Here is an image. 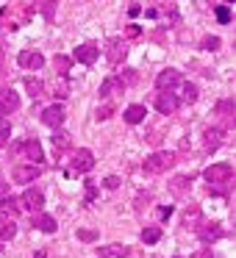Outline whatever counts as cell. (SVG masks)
I'll list each match as a JSON object with an SVG mask.
<instances>
[{"instance_id": "41", "label": "cell", "mask_w": 236, "mask_h": 258, "mask_svg": "<svg viewBox=\"0 0 236 258\" xmlns=\"http://www.w3.org/2000/svg\"><path fill=\"white\" fill-rule=\"evenodd\" d=\"M128 14H131V17H139V14H142V6H139V3H131Z\"/></svg>"}, {"instance_id": "25", "label": "cell", "mask_w": 236, "mask_h": 258, "mask_svg": "<svg viewBox=\"0 0 236 258\" xmlns=\"http://www.w3.org/2000/svg\"><path fill=\"white\" fill-rule=\"evenodd\" d=\"M158 239H161V228H156V225L142 230V241H145V244H156Z\"/></svg>"}, {"instance_id": "36", "label": "cell", "mask_w": 236, "mask_h": 258, "mask_svg": "<svg viewBox=\"0 0 236 258\" xmlns=\"http://www.w3.org/2000/svg\"><path fill=\"white\" fill-rule=\"evenodd\" d=\"M147 203H150V195H139L136 197V211H145Z\"/></svg>"}, {"instance_id": "24", "label": "cell", "mask_w": 236, "mask_h": 258, "mask_svg": "<svg viewBox=\"0 0 236 258\" xmlns=\"http://www.w3.org/2000/svg\"><path fill=\"white\" fill-rule=\"evenodd\" d=\"M184 228H200V208L197 206H192L189 211H186V217H184Z\"/></svg>"}, {"instance_id": "42", "label": "cell", "mask_w": 236, "mask_h": 258, "mask_svg": "<svg viewBox=\"0 0 236 258\" xmlns=\"http://www.w3.org/2000/svg\"><path fill=\"white\" fill-rule=\"evenodd\" d=\"M56 97L62 100V97H67V84H58L56 86Z\"/></svg>"}, {"instance_id": "33", "label": "cell", "mask_w": 236, "mask_h": 258, "mask_svg": "<svg viewBox=\"0 0 236 258\" xmlns=\"http://www.w3.org/2000/svg\"><path fill=\"white\" fill-rule=\"evenodd\" d=\"M217 20H219V23H230V9L228 6H217Z\"/></svg>"}, {"instance_id": "22", "label": "cell", "mask_w": 236, "mask_h": 258, "mask_svg": "<svg viewBox=\"0 0 236 258\" xmlns=\"http://www.w3.org/2000/svg\"><path fill=\"white\" fill-rule=\"evenodd\" d=\"M128 255V247L125 244H108L97 250V258H125Z\"/></svg>"}, {"instance_id": "16", "label": "cell", "mask_w": 236, "mask_h": 258, "mask_svg": "<svg viewBox=\"0 0 236 258\" xmlns=\"http://www.w3.org/2000/svg\"><path fill=\"white\" fill-rule=\"evenodd\" d=\"M14 180L17 183H31V180H36L42 175V169L39 167H14Z\"/></svg>"}, {"instance_id": "13", "label": "cell", "mask_w": 236, "mask_h": 258, "mask_svg": "<svg viewBox=\"0 0 236 258\" xmlns=\"http://www.w3.org/2000/svg\"><path fill=\"white\" fill-rule=\"evenodd\" d=\"M197 233H200V239L206 241V244H211V241H217L219 236H222V225L219 222H200Z\"/></svg>"}, {"instance_id": "28", "label": "cell", "mask_w": 236, "mask_h": 258, "mask_svg": "<svg viewBox=\"0 0 236 258\" xmlns=\"http://www.w3.org/2000/svg\"><path fill=\"white\" fill-rule=\"evenodd\" d=\"M178 100L195 103V100H197V86H195V84H184V86H181V97H178Z\"/></svg>"}, {"instance_id": "38", "label": "cell", "mask_w": 236, "mask_h": 258, "mask_svg": "<svg viewBox=\"0 0 236 258\" xmlns=\"http://www.w3.org/2000/svg\"><path fill=\"white\" fill-rule=\"evenodd\" d=\"M125 34H128L131 39H136V36L142 34V28H139V25H128V31H125Z\"/></svg>"}, {"instance_id": "17", "label": "cell", "mask_w": 236, "mask_h": 258, "mask_svg": "<svg viewBox=\"0 0 236 258\" xmlns=\"http://www.w3.org/2000/svg\"><path fill=\"white\" fill-rule=\"evenodd\" d=\"M123 117H125V122H128V125H139L142 119L147 117V108H145V106H139V103H134V106L125 108Z\"/></svg>"}, {"instance_id": "45", "label": "cell", "mask_w": 236, "mask_h": 258, "mask_svg": "<svg viewBox=\"0 0 236 258\" xmlns=\"http://www.w3.org/2000/svg\"><path fill=\"white\" fill-rule=\"evenodd\" d=\"M0 195H6V180L0 178Z\"/></svg>"}, {"instance_id": "30", "label": "cell", "mask_w": 236, "mask_h": 258, "mask_svg": "<svg viewBox=\"0 0 236 258\" xmlns=\"http://www.w3.org/2000/svg\"><path fill=\"white\" fill-rule=\"evenodd\" d=\"M189 183H192V180L186 178V175H178V178L172 180V191H175V195H184L186 186H189Z\"/></svg>"}, {"instance_id": "46", "label": "cell", "mask_w": 236, "mask_h": 258, "mask_svg": "<svg viewBox=\"0 0 236 258\" xmlns=\"http://www.w3.org/2000/svg\"><path fill=\"white\" fill-rule=\"evenodd\" d=\"M34 258H47V250H39V252H36Z\"/></svg>"}, {"instance_id": "27", "label": "cell", "mask_w": 236, "mask_h": 258, "mask_svg": "<svg viewBox=\"0 0 236 258\" xmlns=\"http://www.w3.org/2000/svg\"><path fill=\"white\" fill-rule=\"evenodd\" d=\"M25 89H28V95L36 100V97H42V92H45V84L36 81V78H28V81H25Z\"/></svg>"}, {"instance_id": "39", "label": "cell", "mask_w": 236, "mask_h": 258, "mask_svg": "<svg viewBox=\"0 0 236 258\" xmlns=\"http://www.w3.org/2000/svg\"><path fill=\"white\" fill-rule=\"evenodd\" d=\"M158 217H161V219H169V217H172V206H164V208H158Z\"/></svg>"}, {"instance_id": "10", "label": "cell", "mask_w": 236, "mask_h": 258, "mask_svg": "<svg viewBox=\"0 0 236 258\" xmlns=\"http://www.w3.org/2000/svg\"><path fill=\"white\" fill-rule=\"evenodd\" d=\"M97 56H100V47L92 45V42H86V45H81L78 50H75L73 58H75V61H81V64H95Z\"/></svg>"}, {"instance_id": "2", "label": "cell", "mask_w": 236, "mask_h": 258, "mask_svg": "<svg viewBox=\"0 0 236 258\" xmlns=\"http://www.w3.org/2000/svg\"><path fill=\"white\" fill-rule=\"evenodd\" d=\"M175 164V153H167V150H158L153 153V156L145 158V164H142V169H145L147 175H161L167 172L169 167Z\"/></svg>"}, {"instance_id": "31", "label": "cell", "mask_w": 236, "mask_h": 258, "mask_svg": "<svg viewBox=\"0 0 236 258\" xmlns=\"http://www.w3.org/2000/svg\"><path fill=\"white\" fill-rule=\"evenodd\" d=\"M34 6H39V9H42V14H45L47 20H53V12H56V3L45 0V3H34Z\"/></svg>"}, {"instance_id": "37", "label": "cell", "mask_w": 236, "mask_h": 258, "mask_svg": "<svg viewBox=\"0 0 236 258\" xmlns=\"http://www.w3.org/2000/svg\"><path fill=\"white\" fill-rule=\"evenodd\" d=\"M103 186H106V189H117V186H120V178H114V175H108V178L103 180Z\"/></svg>"}, {"instance_id": "20", "label": "cell", "mask_w": 236, "mask_h": 258, "mask_svg": "<svg viewBox=\"0 0 236 258\" xmlns=\"http://www.w3.org/2000/svg\"><path fill=\"white\" fill-rule=\"evenodd\" d=\"M123 81L120 78H106L100 84V97H111V95H123Z\"/></svg>"}, {"instance_id": "32", "label": "cell", "mask_w": 236, "mask_h": 258, "mask_svg": "<svg viewBox=\"0 0 236 258\" xmlns=\"http://www.w3.org/2000/svg\"><path fill=\"white\" fill-rule=\"evenodd\" d=\"M114 111H117V108H114V103H106V106L97 108V119H108Z\"/></svg>"}, {"instance_id": "7", "label": "cell", "mask_w": 236, "mask_h": 258, "mask_svg": "<svg viewBox=\"0 0 236 258\" xmlns=\"http://www.w3.org/2000/svg\"><path fill=\"white\" fill-rule=\"evenodd\" d=\"M178 106H181V100L172 95V92H158V95H156L158 114H172V111H178Z\"/></svg>"}, {"instance_id": "9", "label": "cell", "mask_w": 236, "mask_h": 258, "mask_svg": "<svg viewBox=\"0 0 236 258\" xmlns=\"http://www.w3.org/2000/svg\"><path fill=\"white\" fill-rule=\"evenodd\" d=\"M42 122H45L47 125V128H62V122H64V108L62 106H58V103H56V106H47L45 108V111H42Z\"/></svg>"}, {"instance_id": "44", "label": "cell", "mask_w": 236, "mask_h": 258, "mask_svg": "<svg viewBox=\"0 0 236 258\" xmlns=\"http://www.w3.org/2000/svg\"><path fill=\"white\" fill-rule=\"evenodd\" d=\"M195 258H214V255H211V250H200Z\"/></svg>"}, {"instance_id": "23", "label": "cell", "mask_w": 236, "mask_h": 258, "mask_svg": "<svg viewBox=\"0 0 236 258\" xmlns=\"http://www.w3.org/2000/svg\"><path fill=\"white\" fill-rule=\"evenodd\" d=\"M53 67H56V73L62 75V78H67L70 67H73V58H70V56H56V58H53Z\"/></svg>"}, {"instance_id": "6", "label": "cell", "mask_w": 236, "mask_h": 258, "mask_svg": "<svg viewBox=\"0 0 236 258\" xmlns=\"http://www.w3.org/2000/svg\"><path fill=\"white\" fill-rule=\"evenodd\" d=\"M20 108V97L14 89H6V86H0V114H12Z\"/></svg>"}, {"instance_id": "29", "label": "cell", "mask_w": 236, "mask_h": 258, "mask_svg": "<svg viewBox=\"0 0 236 258\" xmlns=\"http://www.w3.org/2000/svg\"><path fill=\"white\" fill-rule=\"evenodd\" d=\"M9 139H12V122L6 117H0V147H6Z\"/></svg>"}, {"instance_id": "43", "label": "cell", "mask_w": 236, "mask_h": 258, "mask_svg": "<svg viewBox=\"0 0 236 258\" xmlns=\"http://www.w3.org/2000/svg\"><path fill=\"white\" fill-rule=\"evenodd\" d=\"M95 195H97L95 183H89V186H86V200H95Z\"/></svg>"}, {"instance_id": "4", "label": "cell", "mask_w": 236, "mask_h": 258, "mask_svg": "<svg viewBox=\"0 0 236 258\" xmlns=\"http://www.w3.org/2000/svg\"><path fill=\"white\" fill-rule=\"evenodd\" d=\"M178 84H181V73H178V70H172V67L161 70L158 78H156V89L158 92H172Z\"/></svg>"}, {"instance_id": "3", "label": "cell", "mask_w": 236, "mask_h": 258, "mask_svg": "<svg viewBox=\"0 0 236 258\" xmlns=\"http://www.w3.org/2000/svg\"><path fill=\"white\" fill-rule=\"evenodd\" d=\"M92 167H95V156H92V150H86V147H81V150H75V153H73V167L67 169V175L89 172Z\"/></svg>"}, {"instance_id": "34", "label": "cell", "mask_w": 236, "mask_h": 258, "mask_svg": "<svg viewBox=\"0 0 236 258\" xmlns=\"http://www.w3.org/2000/svg\"><path fill=\"white\" fill-rule=\"evenodd\" d=\"M203 47H206V50H217L219 39H217V36H206V39H203Z\"/></svg>"}, {"instance_id": "5", "label": "cell", "mask_w": 236, "mask_h": 258, "mask_svg": "<svg viewBox=\"0 0 236 258\" xmlns=\"http://www.w3.org/2000/svg\"><path fill=\"white\" fill-rule=\"evenodd\" d=\"M20 203H23V208H28V211H42V206H45V195H42L39 189H25L23 197H20Z\"/></svg>"}, {"instance_id": "11", "label": "cell", "mask_w": 236, "mask_h": 258, "mask_svg": "<svg viewBox=\"0 0 236 258\" xmlns=\"http://www.w3.org/2000/svg\"><path fill=\"white\" fill-rule=\"evenodd\" d=\"M31 228H39V230H45V233H56V219L50 217V214H42V211H36V214H31Z\"/></svg>"}, {"instance_id": "1", "label": "cell", "mask_w": 236, "mask_h": 258, "mask_svg": "<svg viewBox=\"0 0 236 258\" xmlns=\"http://www.w3.org/2000/svg\"><path fill=\"white\" fill-rule=\"evenodd\" d=\"M203 178H206L208 189H214V191H228L230 180H233V167H230V164H211V167L203 172Z\"/></svg>"}, {"instance_id": "12", "label": "cell", "mask_w": 236, "mask_h": 258, "mask_svg": "<svg viewBox=\"0 0 236 258\" xmlns=\"http://www.w3.org/2000/svg\"><path fill=\"white\" fill-rule=\"evenodd\" d=\"M20 67H25V70H42V67H45V56H42V53H36V50H23V53H20Z\"/></svg>"}, {"instance_id": "35", "label": "cell", "mask_w": 236, "mask_h": 258, "mask_svg": "<svg viewBox=\"0 0 236 258\" xmlns=\"http://www.w3.org/2000/svg\"><path fill=\"white\" fill-rule=\"evenodd\" d=\"M78 239L81 241H95L97 239V230H78Z\"/></svg>"}, {"instance_id": "26", "label": "cell", "mask_w": 236, "mask_h": 258, "mask_svg": "<svg viewBox=\"0 0 236 258\" xmlns=\"http://www.w3.org/2000/svg\"><path fill=\"white\" fill-rule=\"evenodd\" d=\"M0 208L6 211V217L12 214V219H14V214L20 211V200H17V197H3V200H0Z\"/></svg>"}, {"instance_id": "8", "label": "cell", "mask_w": 236, "mask_h": 258, "mask_svg": "<svg viewBox=\"0 0 236 258\" xmlns=\"http://www.w3.org/2000/svg\"><path fill=\"white\" fill-rule=\"evenodd\" d=\"M106 58H108V64H111V67H117V64L123 61V58H125V45H123V39H117V36H114V39L106 42Z\"/></svg>"}, {"instance_id": "15", "label": "cell", "mask_w": 236, "mask_h": 258, "mask_svg": "<svg viewBox=\"0 0 236 258\" xmlns=\"http://www.w3.org/2000/svg\"><path fill=\"white\" fill-rule=\"evenodd\" d=\"M219 145H222V131L219 128H206V134H203V147H206V153H214Z\"/></svg>"}, {"instance_id": "21", "label": "cell", "mask_w": 236, "mask_h": 258, "mask_svg": "<svg viewBox=\"0 0 236 258\" xmlns=\"http://www.w3.org/2000/svg\"><path fill=\"white\" fill-rule=\"evenodd\" d=\"M217 114L225 119V125H233V114H236V103L233 100H219L217 103Z\"/></svg>"}, {"instance_id": "19", "label": "cell", "mask_w": 236, "mask_h": 258, "mask_svg": "<svg viewBox=\"0 0 236 258\" xmlns=\"http://www.w3.org/2000/svg\"><path fill=\"white\" fill-rule=\"evenodd\" d=\"M20 150H25V156L31 158V161H42V145H39V139H25L23 145H20Z\"/></svg>"}, {"instance_id": "40", "label": "cell", "mask_w": 236, "mask_h": 258, "mask_svg": "<svg viewBox=\"0 0 236 258\" xmlns=\"http://www.w3.org/2000/svg\"><path fill=\"white\" fill-rule=\"evenodd\" d=\"M0 75H6V50L0 47Z\"/></svg>"}, {"instance_id": "14", "label": "cell", "mask_w": 236, "mask_h": 258, "mask_svg": "<svg viewBox=\"0 0 236 258\" xmlns=\"http://www.w3.org/2000/svg\"><path fill=\"white\" fill-rule=\"evenodd\" d=\"M50 142H53V153H56V158H58V156H64V153H67L70 147H73V136L64 134V131H56Z\"/></svg>"}, {"instance_id": "18", "label": "cell", "mask_w": 236, "mask_h": 258, "mask_svg": "<svg viewBox=\"0 0 236 258\" xmlns=\"http://www.w3.org/2000/svg\"><path fill=\"white\" fill-rule=\"evenodd\" d=\"M14 233H17V222L12 217H6V214H0V241L14 239Z\"/></svg>"}]
</instances>
